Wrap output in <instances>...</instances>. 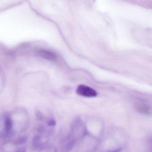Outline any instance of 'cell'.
Wrapping results in <instances>:
<instances>
[{
	"mask_svg": "<svg viewBox=\"0 0 152 152\" xmlns=\"http://www.w3.org/2000/svg\"><path fill=\"white\" fill-rule=\"evenodd\" d=\"M121 151H122L121 148H118V149H116L113 151H110L107 152H121Z\"/></svg>",
	"mask_w": 152,
	"mask_h": 152,
	"instance_id": "cell-9",
	"label": "cell"
},
{
	"mask_svg": "<svg viewBox=\"0 0 152 152\" xmlns=\"http://www.w3.org/2000/svg\"><path fill=\"white\" fill-rule=\"evenodd\" d=\"M55 125H56V122L54 120L50 121L48 123V126H54Z\"/></svg>",
	"mask_w": 152,
	"mask_h": 152,
	"instance_id": "cell-7",
	"label": "cell"
},
{
	"mask_svg": "<svg viewBox=\"0 0 152 152\" xmlns=\"http://www.w3.org/2000/svg\"><path fill=\"white\" fill-rule=\"evenodd\" d=\"M18 152H26L24 151H23V150H21V151H18Z\"/></svg>",
	"mask_w": 152,
	"mask_h": 152,
	"instance_id": "cell-10",
	"label": "cell"
},
{
	"mask_svg": "<svg viewBox=\"0 0 152 152\" xmlns=\"http://www.w3.org/2000/svg\"><path fill=\"white\" fill-rule=\"evenodd\" d=\"M27 141V137L26 136H21L18 138L17 143L18 144H22L25 143Z\"/></svg>",
	"mask_w": 152,
	"mask_h": 152,
	"instance_id": "cell-5",
	"label": "cell"
},
{
	"mask_svg": "<svg viewBox=\"0 0 152 152\" xmlns=\"http://www.w3.org/2000/svg\"><path fill=\"white\" fill-rule=\"evenodd\" d=\"M137 109L139 112L146 115H150L151 113V107L147 104H138L137 106Z\"/></svg>",
	"mask_w": 152,
	"mask_h": 152,
	"instance_id": "cell-3",
	"label": "cell"
},
{
	"mask_svg": "<svg viewBox=\"0 0 152 152\" xmlns=\"http://www.w3.org/2000/svg\"><path fill=\"white\" fill-rule=\"evenodd\" d=\"M40 55L42 58L49 61H54L57 59V57L54 53L44 50L40 51Z\"/></svg>",
	"mask_w": 152,
	"mask_h": 152,
	"instance_id": "cell-2",
	"label": "cell"
},
{
	"mask_svg": "<svg viewBox=\"0 0 152 152\" xmlns=\"http://www.w3.org/2000/svg\"><path fill=\"white\" fill-rule=\"evenodd\" d=\"M76 92L79 95L84 97H95L97 95V92L93 88L84 85L79 86Z\"/></svg>",
	"mask_w": 152,
	"mask_h": 152,
	"instance_id": "cell-1",
	"label": "cell"
},
{
	"mask_svg": "<svg viewBox=\"0 0 152 152\" xmlns=\"http://www.w3.org/2000/svg\"><path fill=\"white\" fill-rule=\"evenodd\" d=\"M45 129L44 127L43 126H40L39 127V128H38V132H39V133H41V134H43V133L44 132H45Z\"/></svg>",
	"mask_w": 152,
	"mask_h": 152,
	"instance_id": "cell-8",
	"label": "cell"
},
{
	"mask_svg": "<svg viewBox=\"0 0 152 152\" xmlns=\"http://www.w3.org/2000/svg\"><path fill=\"white\" fill-rule=\"evenodd\" d=\"M4 125H5V128L6 131H10L12 129V126H13L12 121L10 118H6L5 119V122H4Z\"/></svg>",
	"mask_w": 152,
	"mask_h": 152,
	"instance_id": "cell-4",
	"label": "cell"
},
{
	"mask_svg": "<svg viewBox=\"0 0 152 152\" xmlns=\"http://www.w3.org/2000/svg\"><path fill=\"white\" fill-rule=\"evenodd\" d=\"M40 142V137L38 136L35 137L33 140V145L35 147H37L39 146Z\"/></svg>",
	"mask_w": 152,
	"mask_h": 152,
	"instance_id": "cell-6",
	"label": "cell"
}]
</instances>
